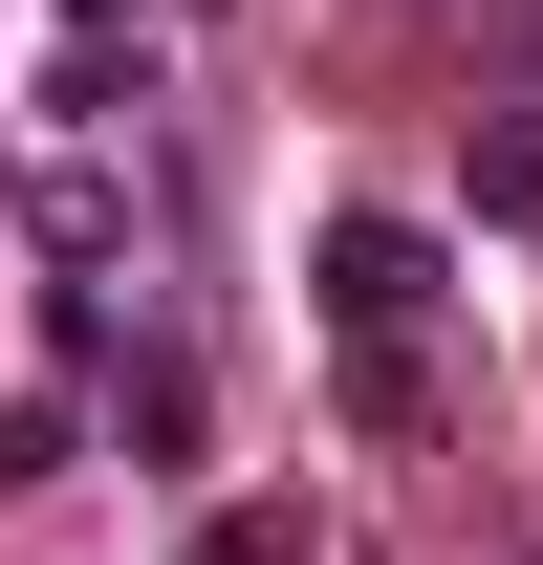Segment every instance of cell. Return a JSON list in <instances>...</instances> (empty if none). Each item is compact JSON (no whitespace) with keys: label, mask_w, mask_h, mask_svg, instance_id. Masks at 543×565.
I'll list each match as a JSON object with an SVG mask.
<instances>
[{"label":"cell","mask_w":543,"mask_h":565,"mask_svg":"<svg viewBox=\"0 0 543 565\" xmlns=\"http://www.w3.org/2000/svg\"><path fill=\"white\" fill-rule=\"evenodd\" d=\"M327 349L370 414H413V349H435V239L413 217H327Z\"/></svg>","instance_id":"cell-1"},{"label":"cell","mask_w":543,"mask_h":565,"mask_svg":"<svg viewBox=\"0 0 543 565\" xmlns=\"http://www.w3.org/2000/svg\"><path fill=\"white\" fill-rule=\"evenodd\" d=\"M44 87H66V131H109V87H152V0H87Z\"/></svg>","instance_id":"cell-2"},{"label":"cell","mask_w":543,"mask_h":565,"mask_svg":"<svg viewBox=\"0 0 543 565\" xmlns=\"http://www.w3.org/2000/svg\"><path fill=\"white\" fill-rule=\"evenodd\" d=\"M196 565H305V522H217V544Z\"/></svg>","instance_id":"cell-3"}]
</instances>
